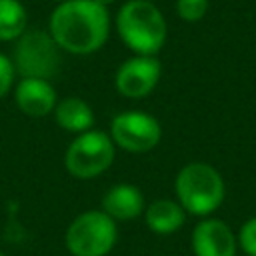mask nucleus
Masks as SVG:
<instances>
[{
    "instance_id": "10",
    "label": "nucleus",
    "mask_w": 256,
    "mask_h": 256,
    "mask_svg": "<svg viewBox=\"0 0 256 256\" xmlns=\"http://www.w3.org/2000/svg\"><path fill=\"white\" fill-rule=\"evenodd\" d=\"M14 100L20 112L32 118H42L56 108V90L50 80L42 78H20L14 88Z\"/></svg>"
},
{
    "instance_id": "20",
    "label": "nucleus",
    "mask_w": 256,
    "mask_h": 256,
    "mask_svg": "<svg viewBox=\"0 0 256 256\" xmlns=\"http://www.w3.org/2000/svg\"><path fill=\"white\" fill-rule=\"evenodd\" d=\"M0 256H6V254H4V252H0Z\"/></svg>"
},
{
    "instance_id": "5",
    "label": "nucleus",
    "mask_w": 256,
    "mask_h": 256,
    "mask_svg": "<svg viewBox=\"0 0 256 256\" xmlns=\"http://www.w3.org/2000/svg\"><path fill=\"white\" fill-rule=\"evenodd\" d=\"M116 240V220L104 210H86L78 214L66 230V248L72 256H106Z\"/></svg>"
},
{
    "instance_id": "18",
    "label": "nucleus",
    "mask_w": 256,
    "mask_h": 256,
    "mask_svg": "<svg viewBox=\"0 0 256 256\" xmlns=\"http://www.w3.org/2000/svg\"><path fill=\"white\" fill-rule=\"evenodd\" d=\"M94 2H98V4H102V6H106V8H108V6H110V4H114L116 0H94Z\"/></svg>"
},
{
    "instance_id": "11",
    "label": "nucleus",
    "mask_w": 256,
    "mask_h": 256,
    "mask_svg": "<svg viewBox=\"0 0 256 256\" xmlns=\"http://www.w3.org/2000/svg\"><path fill=\"white\" fill-rule=\"evenodd\" d=\"M144 196L134 184H116L106 190L102 210L112 220H134L144 212Z\"/></svg>"
},
{
    "instance_id": "15",
    "label": "nucleus",
    "mask_w": 256,
    "mask_h": 256,
    "mask_svg": "<svg viewBox=\"0 0 256 256\" xmlns=\"http://www.w3.org/2000/svg\"><path fill=\"white\" fill-rule=\"evenodd\" d=\"M176 12L184 22H198L208 12V0H176Z\"/></svg>"
},
{
    "instance_id": "14",
    "label": "nucleus",
    "mask_w": 256,
    "mask_h": 256,
    "mask_svg": "<svg viewBox=\"0 0 256 256\" xmlns=\"http://www.w3.org/2000/svg\"><path fill=\"white\" fill-rule=\"evenodd\" d=\"M28 30V14L20 0H0V42H10Z\"/></svg>"
},
{
    "instance_id": "19",
    "label": "nucleus",
    "mask_w": 256,
    "mask_h": 256,
    "mask_svg": "<svg viewBox=\"0 0 256 256\" xmlns=\"http://www.w3.org/2000/svg\"><path fill=\"white\" fill-rule=\"evenodd\" d=\"M54 2H56V4H58V2H64V0H54Z\"/></svg>"
},
{
    "instance_id": "7",
    "label": "nucleus",
    "mask_w": 256,
    "mask_h": 256,
    "mask_svg": "<svg viewBox=\"0 0 256 256\" xmlns=\"http://www.w3.org/2000/svg\"><path fill=\"white\" fill-rule=\"evenodd\" d=\"M110 138H112L114 146H118L126 152L140 154V152L152 150L160 142L162 128L154 116H150L142 110H126L112 118Z\"/></svg>"
},
{
    "instance_id": "9",
    "label": "nucleus",
    "mask_w": 256,
    "mask_h": 256,
    "mask_svg": "<svg viewBox=\"0 0 256 256\" xmlns=\"http://www.w3.org/2000/svg\"><path fill=\"white\" fill-rule=\"evenodd\" d=\"M236 244L234 232L218 218L202 220L192 230L194 256H236Z\"/></svg>"
},
{
    "instance_id": "2",
    "label": "nucleus",
    "mask_w": 256,
    "mask_h": 256,
    "mask_svg": "<svg viewBox=\"0 0 256 256\" xmlns=\"http://www.w3.org/2000/svg\"><path fill=\"white\" fill-rule=\"evenodd\" d=\"M116 32L124 46L140 56H156L166 42L164 14L148 0H128L118 8Z\"/></svg>"
},
{
    "instance_id": "12",
    "label": "nucleus",
    "mask_w": 256,
    "mask_h": 256,
    "mask_svg": "<svg viewBox=\"0 0 256 256\" xmlns=\"http://www.w3.org/2000/svg\"><path fill=\"white\" fill-rule=\"evenodd\" d=\"M54 118L60 128L74 134H82L86 130H92L94 126V112L90 104L78 96H68L64 100H58L54 108Z\"/></svg>"
},
{
    "instance_id": "3",
    "label": "nucleus",
    "mask_w": 256,
    "mask_h": 256,
    "mask_svg": "<svg viewBox=\"0 0 256 256\" xmlns=\"http://www.w3.org/2000/svg\"><path fill=\"white\" fill-rule=\"evenodd\" d=\"M174 190L184 212L194 216L212 214L224 200V180L220 172L204 162L186 164L174 180Z\"/></svg>"
},
{
    "instance_id": "21",
    "label": "nucleus",
    "mask_w": 256,
    "mask_h": 256,
    "mask_svg": "<svg viewBox=\"0 0 256 256\" xmlns=\"http://www.w3.org/2000/svg\"><path fill=\"white\" fill-rule=\"evenodd\" d=\"M148 2H154V0H148Z\"/></svg>"
},
{
    "instance_id": "16",
    "label": "nucleus",
    "mask_w": 256,
    "mask_h": 256,
    "mask_svg": "<svg viewBox=\"0 0 256 256\" xmlns=\"http://www.w3.org/2000/svg\"><path fill=\"white\" fill-rule=\"evenodd\" d=\"M238 244L248 256H256V216L242 224L238 232Z\"/></svg>"
},
{
    "instance_id": "8",
    "label": "nucleus",
    "mask_w": 256,
    "mask_h": 256,
    "mask_svg": "<svg viewBox=\"0 0 256 256\" xmlns=\"http://www.w3.org/2000/svg\"><path fill=\"white\" fill-rule=\"evenodd\" d=\"M162 74V64L156 56H140L134 54L132 58L124 60L116 70V90L132 100L148 96Z\"/></svg>"
},
{
    "instance_id": "17",
    "label": "nucleus",
    "mask_w": 256,
    "mask_h": 256,
    "mask_svg": "<svg viewBox=\"0 0 256 256\" xmlns=\"http://www.w3.org/2000/svg\"><path fill=\"white\" fill-rule=\"evenodd\" d=\"M14 76H16V70L10 56L0 52V98H4L14 86Z\"/></svg>"
},
{
    "instance_id": "1",
    "label": "nucleus",
    "mask_w": 256,
    "mask_h": 256,
    "mask_svg": "<svg viewBox=\"0 0 256 256\" xmlns=\"http://www.w3.org/2000/svg\"><path fill=\"white\" fill-rule=\"evenodd\" d=\"M48 32L60 50L86 56L106 44L110 34V12L94 0H64L52 10Z\"/></svg>"
},
{
    "instance_id": "4",
    "label": "nucleus",
    "mask_w": 256,
    "mask_h": 256,
    "mask_svg": "<svg viewBox=\"0 0 256 256\" xmlns=\"http://www.w3.org/2000/svg\"><path fill=\"white\" fill-rule=\"evenodd\" d=\"M12 64L20 78H42L50 80L60 66V48L48 30H26L14 40Z\"/></svg>"
},
{
    "instance_id": "13",
    "label": "nucleus",
    "mask_w": 256,
    "mask_h": 256,
    "mask_svg": "<svg viewBox=\"0 0 256 256\" xmlns=\"http://www.w3.org/2000/svg\"><path fill=\"white\" fill-rule=\"evenodd\" d=\"M184 208L168 198L154 200L144 208V220L146 226L156 234H172L184 224Z\"/></svg>"
},
{
    "instance_id": "6",
    "label": "nucleus",
    "mask_w": 256,
    "mask_h": 256,
    "mask_svg": "<svg viewBox=\"0 0 256 256\" xmlns=\"http://www.w3.org/2000/svg\"><path fill=\"white\" fill-rule=\"evenodd\" d=\"M116 146L110 138V134L102 130H86L82 134H76V138L70 142L64 164L66 170L80 180H90L106 172L114 162Z\"/></svg>"
}]
</instances>
